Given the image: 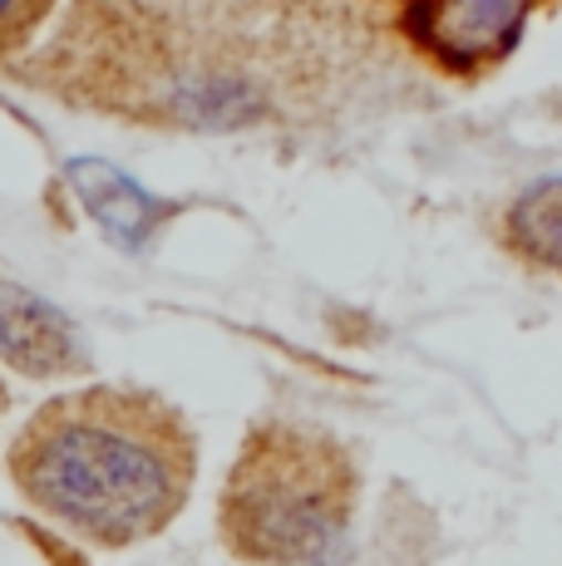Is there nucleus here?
Instances as JSON below:
<instances>
[{
	"mask_svg": "<svg viewBox=\"0 0 562 566\" xmlns=\"http://www.w3.org/2000/svg\"><path fill=\"white\" fill-rule=\"evenodd\" d=\"M553 6L558 0H405L395 10V35L445 80L473 84L503 70L528 25Z\"/></svg>",
	"mask_w": 562,
	"mask_h": 566,
	"instance_id": "obj_4",
	"label": "nucleus"
},
{
	"mask_svg": "<svg viewBox=\"0 0 562 566\" xmlns=\"http://www.w3.org/2000/svg\"><path fill=\"white\" fill-rule=\"evenodd\" d=\"M70 188L80 192L84 212H90L94 222H100L104 232H110L114 242H124V247L144 242V237L154 232L158 212H164V207L148 198L144 188H134L124 172L110 168V163H100V158L70 163Z\"/></svg>",
	"mask_w": 562,
	"mask_h": 566,
	"instance_id": "obj_7",
	"label": "nucleus"
},
{
	"mask_svg": "<svg viewBox=\"0 0 562 566\" xmlns=\"http://www.w3.org/2000/svg\"><path fill=\"white\" fill-rule=\"evenodd\" d=\"M0 365L25 379H64L84 375L90 355H84L80 325L60 306L0 276Z\"/></svg>",
	"mask_w": 562,
	"mask_h": 566,
	"instance_id": "obj_5",
	"label": "nucleus"
},
{
	"mask_svg": "<svg viewBox=\"0 0 562 566\" xmlns=\"http://www.w3.org/2000/svg\"><path fill=\"white\" fill-rule=\"evenodd\" d=\"M64 0H0V70L25 60L45 25H55V10Z\"/></svg>",
	"mask_w": 562,
	"mask_h": 566,
	"instance_id": "obj_8",
	"label": "nucleus"
},
{
	"mask_svg": "<svg viewBox=\"0 0 562 566\" xmlns=\"http://www.w3.org/2000/svg\"><path fill=\"white\" fill-rule=\"evenodd\" d=\"M365 473L345 439L306 419L262 413L222 478L218 532L227 557L311 566L345 557Z\"/></svg>",
	"mask_w": 562,
	"mask_h": 566,
	"instance_id": "obj_3",
	"label": "nucleus"
},
{
	"mask_svg": "<svg viewBox=\"0 0 562 566\" xmlns=\"http://www.w3.org/2000/svg\"><path fill=\"white\" fill-rule=\"evenodd\" d=\"M361 6L375 15V10H399V6H405V0H361Z\"/></svg>",
	"mask_w": 562,
	"mask_h": 566,
	"instance_id": "obj_9",
	"label": "nucleus"
},
{
	"mask_svg": "<svg viewBox=\"0 0 562 566\" xmlns=\"http://www.w3.org/2000/svg\"><path fill=\"white\" fill-rule=\"evenodd\" d=\"M6 409H10V389L0 385V419H6Z\"/></svg>",
	"mask_w": 562,
	"mask_h": 566,
	"instance_id": "obj_10",
	"label": "nucleus"
},
{
	"mask_svg": "<svg viewBox=\"0 0 562 566\" xmlns=\"http://www.w3.org/2000/svg\"><path fill=\"white\" fill-rule=\"evenodd\" d=\"M35 513L90 547H134L173 527L198 483V429L148 385H80L45 399L6 449Z\"/></svg>",
	"mask_w": 562,
	"mask_h": 566,
	"instance_id": "obj_2",
	"label": "nucleus"
},
{
	"mask_svg": "<svg viewBox=\"0 0 562 566\" xmlns=\"http://www.w3.org/2000/svg\"><path fill=\"white\" fill-rule=\"evenodd\" d=\"M499 247L523 266L562 281V172L528 182L499 217Z\"/></svg>",
	"mask_w": 562,
	"mask_h": 566,
	"instance_id": "obj_6",
	"label": "nucleus"
},
{
	"mask_svg": "<svg viewBox=\"0 0 562 566\" xmlns=\"http://www.w3.org/2000/svg\"><path fill=\"white\" fill-rule=\"evenodd\" d=\"M361 0H64L10 80L154 134L311 138L381 74Z\"/></svg>",
	"mask_w": 562,
	"mask_h": 566,
	"instance_id": "obj_1",
	"label": "nucleus"
}]
</instances>
